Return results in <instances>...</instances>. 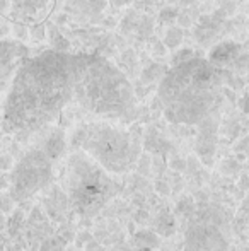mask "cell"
<instances>
[{
  "mask_svg": "<svg viewBox=\"0 0 249 251\" xmlns=\"http://www.w3.org/2000/svg\"><path fill=\"white\" fill-rule=\"evenodd\" d=\"M70 108L123 125L140 116L132 80L106 56L48 50L27 56L10 79L3 132L33 135Z\"/></svg>",
  "mask_w": 249,
  "mask_h": 251,
  "instance_id": "obj_1",
  "label": "cell"
},
{
  "mask_svg": "<svg viewBox=\"0 0 249 251\" xmlns=\"http://www.w3.org/2000/svg\"><path fill=\"white\" fill-rule=\"evenodd\" d=\"M229 69H220L203 56L171 65L157 82V100L164 118L173 125L193 126L220 115Z\"/></svg>",
  "mask_w": 249,
  "mask_h": 251,
  "instance_id": "obj_2",
  "label": "cell"
},
{
  "mask_svg": "<svg viewBox=\"0 0 249 251\" xmlns=\"http://www.w3.org/2000/svg\"><path fill=\"white\" fill-rule=\"evenodd\" d=\"M72 151L86 152L104 171L121 175L135 166L140 155V137L135 132L113 125L106 120L84 122L67 139Z\"/></svg>",
  "mask_w": 249,
  "mask_h": 251,
  "instance_id": "obj_3",
  "label": "cell"
},
{
  "mask_svg": "<svg viewBox=\"0 0 249 251\" xmlns=\"http://www.w3.org/2000/svg\"><path fill=\"white\" fill-rule=\"evenodd\" d=\"M65 190L80 214H94L116 192L110 173L104 171L86 152H72L65 171Z\"/></svg>",
  "mask_w": 249,
  "mask_h": 251,
  "instance_id": "obj_4",
  "label": "cell"
},
{
  "mask_svg": "<svg viewBox=\"0 0 249 251\" xmlns=\"http://www.w3.org/2000/svg\"><path fill=\"white\" fill-rule=\"evenodd\" d=\"M53 162L40 144L27 151L12 169L10 183L14 199L24 200L46 186L53 176Z\"/></svg>",
  "mask_w": 249,
  "mask_h": 251,
  "instance_id": "obj_5",
  "label": "cell"
},
{
  "mask_svg": "<svg viewBox=\"0 0 249 251\" xmlns=\"http://www.w3.org/2000/svg\"><path fill=\"white\" fill-rule=\"evenodd\" d=\"M222 227H226L222 214H208V208H205L189 226L186 251H229V241Z\"/></svg>",
  "mask_w": 249,
  "mask_h": 251,
  "instance_id": "obj_6",
  "label": "cell"
},
{
  "mask_svg": "<svg viewBox=\"0 0 249 251\" xmlns=\"http://www.w3.org/2000/svg\"><path fill=\"white\" fill-rule=\"evenodd\" d=\"M29 56V48L16 38H0V91L10 84L16 70Z\"/></svg>",
  "mask_w": 249,
  "mask_h": 251,
  "instance_id": "obj_7",
  "label": "cell"
},
{
  "mask_svg": "<svg viewBox=\"0 0 249 251\" xmlns=\"http://www.w3.org/2000/svg\"><path fill=\"white\" fill-rule=\"evenodd\" d=\"M196 130V142L195 151L205 164H212L213 154L217 149V135L220 126V115H212L198 123Z\"/></svg>",
  "mask_w": 249,
  "mask_h": 251,
  "instance_id": "obj_8",
  "label": "cell"
},
{
  "mask_svg": "<svg viewBox=\"0 0 249 251\" xmlns=\"http://www.w3.org/2000/svg\"><path fill=\"white\" fill-rule=\"evenodd\" d=\"M108 0H63L65 12L72 14L75 19L80 21H97L104 12Z\"/></svg>",
  "mask_w": 249,
  "mask_h": 251,
  "instance_id": "obj_9",
  "label": "cell"
},
{
  "mask_svg": "<svg viewBox=\"0 0 249 251\" xmlns=\"http://www.w3.org/2000/svg\"><path fill=\"white\" fill-rule=\"evenodd\" d=\"M244 50V47L241 43L234 40H226L222 43H217L215 47H212V50L208 53V62L220 69H229L230 63L236 60V56Z\"/></svg>",
  "mask_w": 249,
  "mask_h": 251,
  "instance_id": "obj_10",
  "label": "cell"
},
{
  "mask_svg": "<svg viewBox=\"0 0 249 251\" xmlns=\"http://www.w3.org/2000/svg\"><path fill=\"white\" fill-rule=\"evenodd\" d=\"M169 67L166 63H159V62H150L149 65H145L142 70H140V86H147V84H154L156 86L160 80V77L166 74V70Z\"/></svg>",
  "mask_w": 249,
  "mask_h": 251,
  "instance_id": "obj_11",
  "label": "cell"
},
{
  "mask_svg": "<svg viewBox=\"0 0 249 251\" xmlns=\"http://www.w3.org/2000/svg\"><path fill=\"white\" fill-rule=\"evenodd\" d=\"M162 43L166 45V48H169V50H176V48L183 43V29H181L180 26H171L169 29L166 31V34H164Z\"/></svg>",
  "mask_w": 249,
  "mask_h": 251,
  "instance_id": "obj_12",
  "label": "cell"
},
{
  "mask_svg": "<svg viewBox=\"0 0 249 251\" xmlns=\"http://www.w3.org/2000/svg\"><path fill=\"white\" fill-rule=\"evenodd\" d=\"M48 31H50V38H51V45H53V50L57 51H70V41L67 38H63V34L53 24H48Z\"/></svg>",
  "mask_w": 249,
  "mask_h": 251,
  "instance_id": "obj_13",
  "label": "cell"
},
{
  "mask_svg": "<svg viewBox=\"0 0 249 251\" xmlns=\"http://www.w3.org/2000/svg\"><path fill=\"white\" fill-rule=\"evenodd\" d=\"M138 21H140V14L136 10L130 9L128 12L125 14L123 21L120 24V31L123 34H130L133 31H136V26H138Z\"/></svg>",
  "mask_w": 249,
  "mask_h": 251,
  "instance_id": "obj_14",
  "label": "cell"
},
{
  "mask_svg": "<svg viewBox=\"0 0 249 251\" xmlns=\"http://www.w3.org/2000/svg\"><path fill=\"white\" fill-rule=\"evenodd\" d=\"M120 63H121L123 69L128 70V75L135 74L136 72V63H138V58H136L135 50H133V48H126V50L120 55Z\"/></svg>",
  "mask_w": 249,
  "mask_h": 251,
  "instance_id": "obj_15",
  "label": "cell"
},
{
  "mask_svg": "<svg viewBox=\"0 0 249 251\" xmlns=\"http://www.w3.org/2000/svg\"><path fill=\"white\" fill-rule=\"evenodd\" d=\"M248 60H249V55L243 50V51L239 53V55L236 56V60L230 63L229 70L232 74H237V75H243L244 77V74H246V70H248Z\"/></svg>",
  "mask_w": 249,
  "mask_h": 251,
  "instance_id": "obj_16",
  "label": "cell"
},
{
  "mask_svg": "<svg viewBox=\"0 0 249 251\" xmlns=\"http://www.w3.org/2000/svg\"><path fill=\"white\" fill-rule=\"evenodd\" d=\"M45 5V0H16V7L23 9V16H33L38 9Z\"/></svg>",
  "mask_w": 249,
  "mask_h": 251,
  "instance_id": "obj_17",
  "label": "cell"
},
{
  "mask_svg": "<svg viewBox=\"0 0 249 251\" xmlns=\"http://www.w3.org/2000/svg\"><path fill=\"white\" fill-rule=\"evenodd\" d=\"M196 17H198V16H193L191 9H189V7H186V9L181 10V12L178 14L176 23H178V26H180L181 29H188V27H191L193 24H195Z\"/></svg>",
  "mask_w": 249,
  "mask_h": 251,
  "instance_id": "obj_18",
  "label": "cell"
},
{
  "mask_svg": "<svg viewBox=\"0 0 249 251\" xmlns=\"http://www.w3.org/2000/svg\"><path fill=\"white\" fill-rule=\"evenodd\" d=\"M178 14H180V9H178L176 5H167V7H164V9H160V12H159V21L162 24H171V23H174L176 21V17H178Z\"/></svg>",
  "mask_w": 249,
  "mask_h": 251,
  "instance_id": "obj_19",
  "label": "cell"
},
{
  "mask_svg": "<svg viewBox=\"0 0 249 251\" xmlns=\"http://www.w3.org/2000/svg\"><path fill=\"white\" fill-rule=\"evenodd\" d=\"M193 56H195V51H193L191 48H181V50H176L173 53L169 63H171V65H178V63L186 62V60L193 58Z\"/></svg>",
  "mask_w": 249,
  "mask_h": 251,
  "instance_id": "obj_20",
  "label": "cell"
},
{
  "mask_svg": "<svg viewBox=\"0 0 249 251\" xmlns=\"http://www.w3.org/2000/svg\"><path fill=\"white\" fill-rule=\"evenodd\" d=\"M27 33H29V36L33 38V40L43 41L45 38H46V26L41 23H34V24H31V27H27Z\"/></svg>",
  "mask_w": 249,
  "mask_h": 251,
  "instance_id": "obj_21",
  "label": "cell"
},
{
  "mask_svg": "<svg viewBox=\"0 0 249 251\" xmlns=\"http://www.w3.org/2000/svg\"><path fill=\"white\" fill-rule=\"evenodd\" d=\"M12 33H14V36H16V40H19V41H26L27 38H29V33H27V27L24 26L23 23H16L12 26Z\"/></svg>",
  "mask_w": 249,
  "mask_h": 251,
  "instance_id": "obj_22",
  "label": "cell"
},
{
  "mask_svg": "<svg viewBox=\"0 0 249 251\" xmlns=\"http://www.w3.org/2000/svg\"><path fill=\"white\" fill-rule=\"evenodd\" d=\"M152 55L154 56H166L167 55V48L162 41H154V47H152Z\"/></svg>",
  "mask_w": 249,
  "mask_h": 251,
  "instance_id": "obj_23",
  "label": "cell"
},
{
  "mask_svg": "<svg viewBox=\"0 0 249 251\" xmlns=\"http://www.w3.org/2000/svg\"><path fill=\"white\" fill-rule=\"evenodd\" d=\"M46 245H48V246H51L50 250L46 248V251H62V248H63L62 239H60V243H57V239H50V241H46Z\"/></svg>",
  "mask_w": 249,
  "mask_h": 251,
  "instance_id": "obj_24",
  "label": "cell"
},
{
  "mask_svg": "<svg viewBox=\"0 0 249 251\" xmlns=\"http://www.w3.org/2000/svg\"><path fill=\"white\" fill-rule=\"evenodd\" d=\"M237 108H239L241 111H244V108H246V94H243V96L237 100Z\"/></svg>",
  "mask_w": 249,
  "mask_h": 251,
  "instance_id": "obj_25",
  "label": "cell"
},
{
  "mask_svg": "<svg viewBox=\"0 0 249 251\" xmlns=\"http://www.w3.org/2000/svg\"><path fill=\"white\" fill-rule=\"evenodd\" d=\"M108 2H111L114 7H123V5H128L130 0H108Z\"/></svg>",
  "mask_w": 249,
  "mask_h": 251,
  "instance_id": "obj_26",
  "label": "cell"
},
{
  "mask_svg": "<svg viewBox=\"0 0 249 251\" xmlns=\"http://www.w3.org/2000/svg\"><path fill=\"white\" fill-rule=\"evenodd\" d=\"M195 2L196 0H180L178 3H181L183 7H191V5H195Z\"/></svg>",
  "mask_w": 249,
  "mask_h": 251,
  "instance_id": "obj_27",
  "label": "cell"
},
{
  "mask_svg": "<svg viewBox=\"0 0 249 251\" xmlns=\"http://www.w3.org/2000/svg\"><path fill=\"white\" fill-rule=\"evenodd\" d=\"M10 164V157H2V161H0V168H9Z\"/></svg>",
  "mask_w": 249,
  "mask_h": 251,
  "instance_id": "obj_28",
  "label": "cell"
},
{
  "mask_svg": "<svg viewBox=\"0 0 249 251\" xmlns=\"http://www.w3.org/2000/svg\"><path fill=\"white\" fill-rule=\"evenodd\" d=\"M67 19H68V16H67V14H62V16L57 19V23H58V24H65V23H67Z\"/></svg>",
  "mask_w": 249,
  "mask_h": 251,
  "instance_id": "obj_29",
  "label": "cell"
},
{
  "mask_svg": "<svg viewBox=\"0 0 249 251\" xmlns=\"http://www.w3.org/2000/svg\"><path fill=\"white\" fill-rule=\"evenodd\" d=\"M166 2H167V3H171V5H174V3H178L180 0H166Z\"/></svg>",
  "mask_w": 249,
  "mask_h": 251,
  "instance_id": "obj_30",
  "label": "cell"
}]
</instances>
